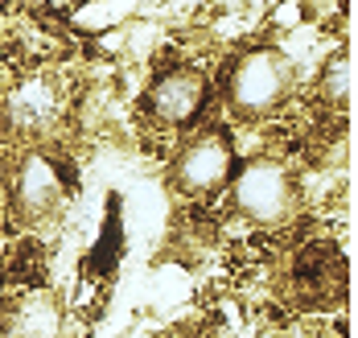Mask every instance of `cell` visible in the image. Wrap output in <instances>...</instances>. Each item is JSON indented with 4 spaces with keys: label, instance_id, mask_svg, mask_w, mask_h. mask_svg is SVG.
Instances as JSON below:
<instances>
[{
    "label": "cell",
    "instance_id": "cell-1",
    "mask_svg": "<svg viewBox=\"0 0 358 338\" xmlns=\"http://www.w3.org/2000/svg\"><path fill=\"white\" fill-rule=\"evenodd\" d=\"M288 87H292V66L285 54L276 50H251L243 54L231 78H227V104L239 120H264L285 104Z\"/></svg>",
    "mask_w": 358,
    "mask_h": 338
},
{
    "label": "cell",
    "instance_id": "cell-2",
    "mask_svg": "<svg viewBox=\"0 0 358 338\" xmlns=\"http://www.w3.org/2000/svg\"><path fill=\"white\" fill-rule=\"evenodd\" d=\"M231 174H235V149H231V136L222 128L198 132L173 157V186L181 194H194V198L218 194V190L231 182Z\"/></svg>",
    "mask_w": 358,
    "mask_h": 338
},
{
    "label": "cell",
    "instance_id": "cell-3",
    "mask_svg": "<svg viewBox=\"0 0 358 338\" xmlns=\"http://www.w3.org/2000/svg\"><path fill=\"white\" fill-rule=\"evenodd\" d=\"M350 293V268L334 244H305L292 260V297L309 309H334Z\"/></svg>",
    "mask_w": 358,
    "mask_h": 338
},
{
    "label": "cell",
    "instance_id": "cell-4",
    "mask_svg": "<svg viewBox=\"0 0 358 338\" xmlns=\"http://www.w3.org/2000/svg\"><path fill=\"white\" fill-rule=\"evenodd\" d=\"M206 108V78L194 66H169L148 83L144 91V112L165 128H185Z\"/></svg>",
    "mask_w": 358,
    "mask_h": 338
},
{
    "label": "cell",
    "instance_id": "cell-5",
    "mask_svg": "<svg viewBox=\"0 0 358 338\" xmlns=\"http://www.w3.org/2000/svg\"><path fill=\"white\" fill-rule=\"evenodd\" d=\"M235 202L255 223H285L292 211V178L280 161H255L235 182Z\"/></svg>",
    "mask_w": 358,
    "mask_h": 338
},
{
    "label": "cell",
    "instance_id": "cell-6",
    "mask_svg": "<svg viewBox=\"0 0 358 338\" xmlns=\"http://www.w3.org/2000/svg\"><path fill=\"white\" fill-rule=\"evenodd\" d=\"M66 165H54V161H25L21 165V178H17V211L25 219H41L50 215L58 202H62V178Z\"/></svg>",
    "mask_w": 358,
    "mask_h": 338
},
{
    "label": "cell",
    "instance_id": "cell-7",
    "mask_svg": "<svg viewBox=\"0 0 358 338\" xmlns=\"http://www.w3.org/2000/svg\"><path fill=\"white\" fill-rule=\"evenodd\" d=\"M322 99L329 108H350L355 99V62L342 54L322 71Z\"/></svg>",
    "mask_w": 358,
    "mask_h": 338
},
{
    "label": "cell",
    "instance_id": "cell-8",
    "mask_svg": "<svg viewBox=\"0 0 358 338\" xmlns=\"http://www.w3.org/2000/svg\"><path fill=\"white\" fill-rule=\"evenodd\" d=\"M45 276V268H41V248L37 244H21V252L8 260V281H17L21 289L25 285H37Z\"/></svg>",
    "mask_w": 358,
    "mask_h": 338
}]
</instances>
